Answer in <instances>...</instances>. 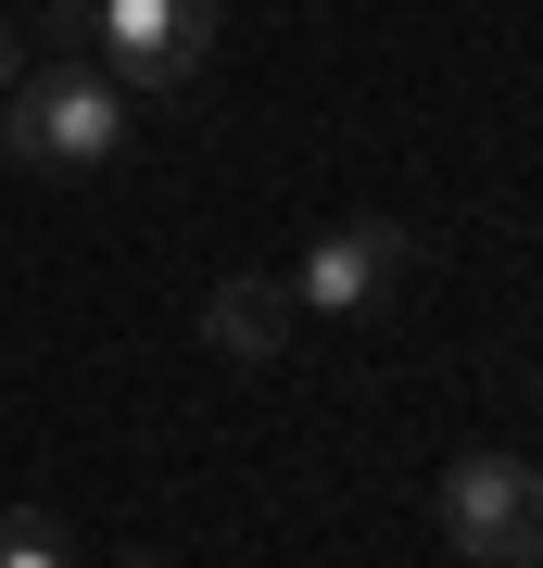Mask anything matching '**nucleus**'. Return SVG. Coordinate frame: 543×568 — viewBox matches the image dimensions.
Segmentation results:
<instances>
[{
    "label": "nucleus",
    "mask_w": 543,
    "mask_h": 568,
    "mask_svg": "<svg viewBox=\"0 0 543 568\" xmlns=\"http://www.w3.org/2000/svg\"><path fill=\"white\" fill-rule=\"evenodd\" d=\"M26 63H39V39H26L13 13H0V102H13V89H26Z\"/></svg>",
    "instance_id": "nucleus-7"
},
{
    "label": "nucleus",
    "mask_w": 543,
    "mask_h": 568,
    "mask_svg": "<svg viewBox=\"0 0 543 568\" xmlns=\"http://www.w3.org/2000/svg\"><path fill=\"white\" fill-rule=\"evenodd\" d=\"M127 89L101 77L89 51H51V63H26V89L0 102V152L26 164V178H101V164L127 152Z\"/></svg>",
    "instance_id": "nucleus-1"
},
{
    "label": "nucleus",
    "mask_w": 543,
    "mask_h": 568,
    "mask_svg": "<svg viewBox=\"0 0 543 568\" xmlns=\"http://www.w3.org/2000/svg\"><path fill=\"white\" fill-rule=\"evenodd\" d=\"M202 342L241 354V366H265V354L291 342V278H215V291H202Z\"/></svg>",
    "instance_id": "nucleus-5"
},
{
    "label": "nucleus",
    "mask_w": 543,
    "mask_h": 568,
    "mask_svg": "<svg viewBox=\"0 0 543 568\" xmlns=\"http://www.w3.org/2000/svg\"><path fill=\"white\" fill-rule=\"evenodd\" d=\"M505 568H543V544H531V556H505Z\"/></svg>",
    "instance_id": "nucleus-8"
},
{
    "label": "nucleus",
    "mask_w": 543,
    "mask_h": 568,
    "mask_svg": "<svg viewBox=\"0 0 543 568\" xmlns=\"http://www.w3.org/2000/svg\"><path fill=\"white\" fill-rule=\"evenodd\" d=\"M202 51H215V0H89V63L152 102V89H190Z\"/></svg>",
    "instance_id": "nucleus-2"
},
{
    "label": "nucleus",
    "mask_w": 543,
    "mask_h": 568,
    "mask_svg": "<svg viewBox=\"0 0 543 568\" xmlns=\"http://www.w3.org/2000/svg\"><path fill=\"white\" fill-rule=\"evenodd\" d=\"M0 568H77L63 556V518L51 506H0Z\"/></svg>",
    "instance_id": "nucleus-6"
},
{
    "label": "nucleus",
    "mask_w": 543,
    "mask_h": 568,
    "mask_svg": "<svg viewBox=\"0 0 543 568\" xmlns=\"http://www.w3.org/2000/svg\"><path fill=\"white\" fill-rule=\"evenodd\" d=\"M443 544L481 556V568L531 556V544H543V467H519V455H455V467H443Z\"/></svg>",
    "instance_id": "nucleus-3"
},
{
    "label": "nucleus",
    "mask_w": 543,
    "mask_h": 568,
    "mask_svg": "<svg viewBox=\"0 0 543 568\" xmlns=\"http://www.w3.org/2000/svg\"><path fill=\"white\" fill-rule=\"evenodd\" d=\"M127 568H164V556H127Z\"/></svg>",
    "instance_id": "nucleus-9"
},
{
    "label": "nucleus",
    "mask_w": 543,
    "mask_h": 568,
    "mask_svg": "<svg viewBox=\"0 0 543 568\" xmlns=\"http://www.w3.org/2000/svg\"><path fill=\"white\" fill-rule=\"evenodd\" d=\"M404 265H418V241H404L392 215H354V227H329V241H303L291 316H366L380 291H404Z\"/></svg>",
    "instance_id": "nucleus-4"
}]
</instances>
